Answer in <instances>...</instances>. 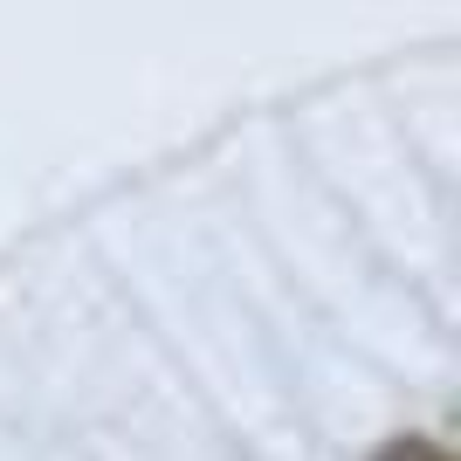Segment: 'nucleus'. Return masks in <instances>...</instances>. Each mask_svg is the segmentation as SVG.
<instances>
[{
  "mask_svg": "<svg viewBox=\"0 0 461 461\" xmlns=\"http://www.w3.org/2000/svg\"><path fill=\"white\" fill-rule=\"evenodd\" d=\"M372 461H455L447 447H434V441H420V434H400V441H385Z\"/></svg>",
  "mask_w": 461,
  "mask_h": 461,
  "instance_id": "obj_1",
  "label": "nucleus"
}]
</instances>
